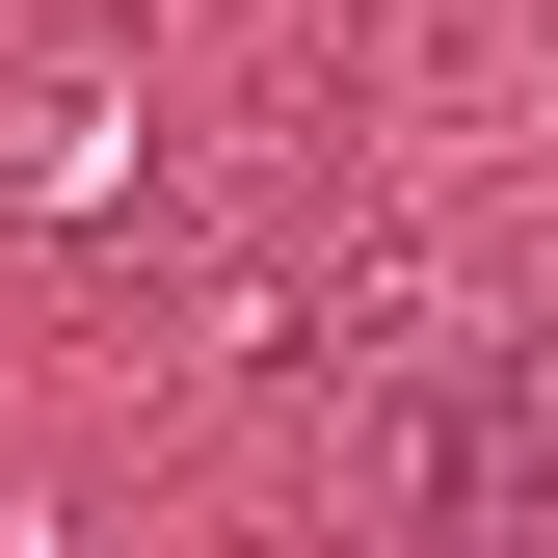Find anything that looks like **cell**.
Here are the masks:
<instances>
[{
	"instance_id": "cell-1",
	"label": "cell",
	"mask_w": 558,
	"mask_h": 558,
	"mask_svg": "<svg viewBox=\"0 0 558 558\" xmlns=\"http://www.w3.org/2000/svg\"><path fill=\"white\" fill-rule=\"evenodd\" d=\"M532 478H558V345H532V373H478V426L426 452V506H532Z\"/></svg>"
}]
</instances>
